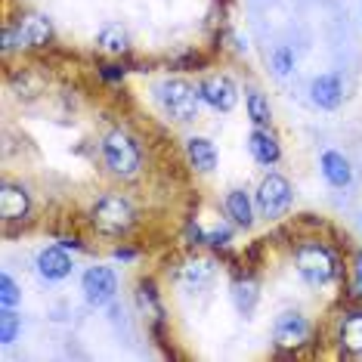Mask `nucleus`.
<instances>
[{
    "label": "nucleus",
    "instance_id": "obj_8",
    "mask_svg": "<svg viewBox=\"0 0 362 362\" xmlns=\"http://www.w3.org/2000/svg\"><path fill=\"white\" fill-rule=\"evenodd\" d=\"M199 93H202V103H208L211 109H217V112H233L238 103V87H235V81L226 75L204 78L199 84Z\"/></svg>",
    "mask_w": 362,
    "mask_h": 362
},
{
    "label": "nucleus",
    "instance_id": "obj_21",
    "mask_svg": "<svg viewBox=\"0 0 362 362\" xmlns=\"http://www.w3.org/2000/svg\"><path fill=\"white\" fill-rule=\"evenodd\" d=\"M233 300L242 313H251L254 303H257V285H254L251 279H238L233 285Z\"/></svg>",
    "mask_w": 362,
    "mask_h": 362
},
{
    "label": "nucleus",
    "instance_id": "obj_7",
    "mask_svg": "<svg viewBox=\"0 0 362 362\" xmlns=\"http://www.w3.org/2000/svg\"><path fill=\"white\" fill-rule=\"evenodd\" d=\"M81 291L90 307H105L109 300H115V291H118V276H115L112 267H90L84 279H81Z\"/></svg>",
    "mask_w": 362,
    "mask_h": 362
},
{
    "label": "nucleus",
    "instance_id": "obj_19",
    "mask_svg": "<svg viewBox=\"0 0 362 362\" xmlns=\"http://www.w3.org/2000/svg\"><path fill=\"white\" fill-rule=\"evenodd\" d=\"M96 44H100V50H105V53H124L127 50V28L121 25V22H109V25L100 28Z\"/></svg>",
    "mask_w": 362,
    "mask_h": 362
},
{
    "label": "nucleus",
    "instance_id": "obj_24",
    "mask_svg": "<svg viewBox=\"0 0 362 362\" xmlns=\"http://www.w3.org/2000/svg\"><path fill=\"white\" fill-rule=\"evenodd\" d=\"M273 69H276L279 78H285L288 71L294 69V53L288 50V47H279V50L273 53Z\"/></svg>",
    "mask_w": 362,
    "mask_h": 362
},
{
    "label": "nucleus",
    "instance_id": "obj_11",
    "mask_svg": "<svg viewBox=\"0 0 362 362\" xmlns=\"http://www.w3.org/2000/svg\"><path fill=\"white\" fill-rule=\"evenodd\" d=\"M37 273L47 282H62L65 276H71V257L62 248H44L37 254Z\"/></svg>",
    "mask_w": 362,
    "mask_h": 362
},
{
    "label": "nucleus",
    "instance_id": "obj_25",
    "mask_svg": "<svg viewBox=\"0 0 362 362\" xmlns=\"http://www.w3.org/2000/svg\"><path fill=\"white\" fill-rule=\"evenodd\" d=\"M229 238H233V229L217 226V229H211V233H204V245H226Z\"/></svg>",
    "mask_w": 362,
    "mask_h": 362
},
{
    "label": "nucleus",
    "instance_id": "obj_17",
    "mask_svg": "<svg viewBox=\"0 0 362 362\" xmlns=\"http://www.w3.org/2000/svg\"><path fill=\"white\" fill-rule=\"evenodd\" d=\"M211 276H214V263H211L208 257L186 260L183 267L177 269V282H180V285H186V288H202Z\"/></svg>",
    "mask_w": 362,
    "mask_h": 362
},
{
    "label": "nucleus",
    "instance_id": "obj_14",
    "mask_svg": "<svg viewBox=\"0 0 362 362\" xmlns=\"http://www.w3.org/2000/svg\"><path fill=\"white\" fill-rule=\"evenodd\" d=\"M248 149L254 155V161L257 164H276L279 161V155H282V149H279V143H276V136L269 134V130H251V136H248Z\"/></svg>",
    "mask_w": 362,
    "mask_h": 362
},
{
    "label": "nucleus",
    "instance_id": "obj_23",
    "mask_svg": "<svg viewBox=\"0 0 362 362\" xmlns=\"http://www.w3.org/2000/svg\"><path fill=\"white\" fill-rule=\"evenodd\" d=\"M22 300V291L19 285L13 282V276H0V307H16V303Z\"/></svg>",
    "mask_w": 362,
    "mask_h": 362
},
{
    "label": "nucleus",
    "instance_id": "obj_12",
    "mask_svg": "<svg viewBox=\"0 0 362 362\" xmlns=\"http://www.w3.org/2000/svg\"><path fill=\"white\" fill-rule=\"evenodd\" d=\"M28 211H31V202L25 189L4 183V189H0V214H4V220H25Z\"/></svg>",
    "mask_w": 362,
    "mask_h": 362
},
{
    "label": "nucleus",
    "instance_id": "obj_5",
    "mask_svg": "<svg viewBox=\"0 0 362 362\" xmlns=\"http://www.w3.org/2000/svg\"><path fill=\"white\" fill-rule=\"evenodd\" d=\"M53 37V25L47 16H22L19 25L4 31V50H13V47H47Z\"/></svg>",
    "mask_w": 362,
    "mask_h": 362
},
{
    "label": "nucleus",
    "instance_id": "obj_26",
    "mask_svg": "<svg viewBox=\"0 0 362 362\" xmlns=\"http://www.w3.org/2000/svg\"><path fill=\"white\" fill-rule=\"evenodd\" d=\"M353 285H356V291L362 294V251L353 257Z\"/></svg>",
    "mask_w": 362,
    "mask_h": 362
},
{
    "label": "nucleus",
    "instance_id": "obj_3",
    "mask_svg": "<svg viewBox=\"0 0 362 362\" xmlns=\"http://www.w3.org/2000/svg\"><path fill=\"white\" fill-rule=\"evenodd\" d=\"M134 220H136L134 208H130V202L121 199V195H103V199L93 204V211H90V223L103 235H124L127 229L134 226Z\"/></svg>",
    "mask_w": 362,
    "mask_h": 362
},
{
    "label": "nucleus",
    "instance_id": "obj_2",
    "mask_svg": "<svg viewBox=\"0 0 362 362\" xmlns=\"http://www.w3.org/2000/svg\"><path fill=\"white\" fill-rule=\"evenodd\" d=\"M158 93L161 109L170 115L174 121H195L199 118V105H202V93L199 87H192L183 78H168L155 87Z\"/></svg>",
    "mask_w": 362,
    "mask_h": 362
},
{
    "label": "nucleus",
    "instance_id": "obj_13",
    "mask_svg": "<svg viewBox=\"0 0 362 362\" xmlns=\"http://www.w3.org/2000/svg\"><path fill=\"white\" fill-rule=\"evenodd\" d=\"M319 168H322V177H325L334 189H347V186H350L353 168H350V161L344 158L341 152H325L322 161H319Z\"/></svg>",
    "mask_w": 362,
    "mask_h": 362
},
{
    "label": "nucleus",
    "instance_id": "obj_4",
    "mask_svg": "<svg viewBox=\"0 0 362 362\" xmlns=\"http://www.w3.org/2000/svg\"><path fill=\"white\" fill-rule=\"evenodd\" d=\"M103 155H105L109 170L118 177H134L139 170V149L124 130H112V134L103 139Z\"/></svg>",
    "mask_w": 362,
    "mask_h": 362
},
{
    "label": "nucleus",
    "instance_id": "obj_28",
    "mask_svg": "<svg viewBox=\"0 0 362 362\" xmlns=\"http://www.w3.org/2000/svg\"><path fill=\"white\" fill-rule=\"evenodd\" d=\"M115 257H118V260H130V257H134V251H130V248H118V251H115Z\"/></svg>",
    "mask_w": 362,
    "mask_h": 362
},
{
    "label": "nucleus",
    "instance_id": "obj_15",
    "mask_svg": "<svg viewBox=\"0 0 362 362\" xmlns=\"http://www.w3.org/2000/svg\"><path fill=\"white\" fill-rule=\"evenodd\" d=\"M337 341H341V350L344 353H350V356H359V353H362V313H347V316L341 319Z\"/></svg>",
    "mask_w": 362,
    "mask_h": 362
},
{
    "label": "nucleus",
    "instance_id": "obj_16",
    "mask_svg": "<svg viewBox=\"0 0 362 362\" xmlns=\"http://www.w3.org/2000/svg\"><path fill=\"white\" fill-rule=\"evenodd\" d=\"M186 155H189V161H192V168L195 170H202V174H211L214 168H217V149H214V143L211 139H204V136H192L186 143Z\"/></svg>",
    "mask_w": 362,
    "mask_h": 362
},
{
    "label": "nucleus",
    "instance_id": "obj_6",
    "mask_svg": "<svg viewBox=\"0 0 362 362\" xmlns=\"http://www.w3.org/2000/svg\"><path fill=\"white\" fill-rule=\"evenodd\" d=\"M291 208V183L282 174H269L257 189V211L260 217L276 220Z\"/></svg>",
    "mask_w": 362,
    "mask_h": 362
},
{
    "label": "nucleus",
    "instance_id": "obj_22",
    "mask_svg": "<svg viewBox=\"0 0 362 362\" xmlns=\"http://www.w3.org/2000/svg\"><path fill=\"white\" fill-rule=\"evenodd\" d=\"M19 316L13 313V307H4L0 310V344L4 347H10V344L16 341V334H19Z\"/></svg>",
    "mask_w": 362,
    "mask_h": 362
},
{
    "label": "nucleus",
    "instance_id": "obj_10",
    "mask_svg": "<svg viewBox=\"0 0 362 362\" xmlns=\"http://www.w3.org/2000/svg\"><path fill=\"white\" fill-rule=\"evenodd\" d=\"M310 100L313 105H319V109H325V112H334L337 105H341L344 100V84H341V78L337 75H319V78H313V84H310Z\"/></svg>",
    "mask_w": 362,
    "mask_h": 362
},
{
    "label": "nucleus",
    "instance_id": "obj_29",
    "mask_svg": "<svg viewBox=\"0 0 362 362\" xmlns=\"http://www.w3.org/2000/svg\"><path fill=\"white\" fill-rule=\"evenodd\" d=\"M62 248H78V238H62Z\"/></svg>",
    "mask_w": 362,
    "mask_h": 362
},
{
    "label": "nucleus",
    "instance_id": "obj_20",
    "mask_svg": "<svg viewBox=\"0 0 362 362\" xmlns=\"http://www.w3.org/2000/svg\"><path fill=\"white\" fill-rule=\"evenodd\" d=\"M248 115H251V121L257 127H269V121H273L269 100L263 93H257V90H251V93H248Z\"/></svg>",
    "mask_w": 362,
    "mask_h": 362
},
{
    "label": "nucleus",
    "instance_id": "obj_9",
    "mask_svg": "<svg viewBox=\"0 0 362 362\" xmlns=\"http://www.w3.org/2000/svg\"><path fill=\"white\" fill-rule=\"evenodd\" d=\"M310 337V322L300 313H282L273 325V341L279 350H294Z\"/></svg>",
    "mask_w": 362,
    "mask_h": 362
},
{
    "label": "nucleus",
    "instance_id": "obj_1",
    "mask_svg": "<svg viewBox=\"0 0 362 362\" xmlns=\"http://www.w3.org/2000/svg\"><path fill=\"white\" fill-rule=\"evenodd\" d=\"M294 263H298L300 279L313 288H325L328 282H334V276H337V257L322 242L300 245V248L294 251Z\"/></svg>",
    "mask_w": 362,
    "mask_h": 362
},
{
    "label": "nucleus",
    "instance_id": "obj_27",
    "mask_svg": "<svg viewBox=\"0 0 362 362\" xmlns=\"http://www.w3.org/2000/svg\"><path fill=\"white\" fill-rule=\"evenodd\" d=\"M103 78H109V81H115V78H124V69H115V65H105V69H103Z\"/></svg>",
    "mask_w": 362,
    "mask_h": 362
},
{
    "label": "nucleus",
    "instance_id": "obj_18",
    "mask_svg": "<svg viewBox=\"0 0 362 362\" xmlns=\"http://www.w3.org/2000/svg\"><path fill=\"white\" fill-rule=\"evenodd\" d=\"M226 214L233 217V223L242 226V229H248L254 223L251 199H248V192H245V189H233V192L226 195Z\"/></svg>",
    "mask_w": 362,
    "mask_h": 362
}]
</instances>
